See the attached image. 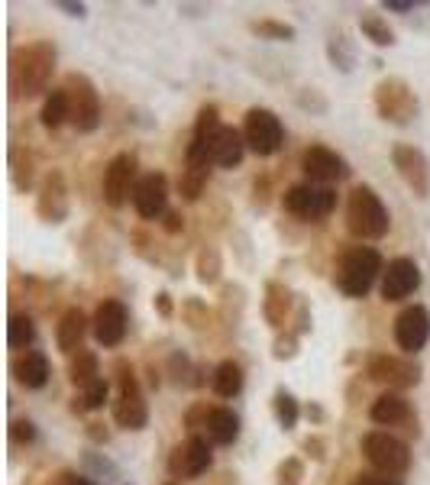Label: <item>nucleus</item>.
<instances>
[{"label": "nucleus", "instance_id": "obj_1", "mask_svg": "<svg viewBox=\"0 0 430 485\" xmlns=\"http://www.w3.org/2000/svg\"><path fill=\"white\" fill-rule=\"evenodd\" d=\"M55 65H59V52L49 39L17 46L10 52V91H13V97L33 101V97L49 91Z\"/></svg>", "mask_w": 430, "mask_h": 485}, {"label": "nucleus", "instance_id": "obj_2", "mask_svg": "<svg viewBox=\"0 0 430 485\" xmlns=\"http://www.w3.org/2000/svg\"><path fill=\"white\" fill-rule=\"evenodd\" d=\"M382 272H385V259H382L379 249L353 247L340 255L337 272H333V285H337L340 295L359 301L375 288V281H382Z\"/></svg>", "mask_w": 430, "mask_h": 485}, {"label": "nucleus", "instance_id": "obj_3", "mask_svg": "<svg viewBox=\"0 0 430 485\" xmlns=\"http://www.w3.org/2000/svg\"><path fill=\"white\" fill-rule=\"evenodd\" d=\"M346 230L356 239H382L392 230V213L372 185H356L346 195Z\"/></svg>", "mask_w": 430, "mask_h": 485}, {"label": "nucleus", "instance_id": "obj_4", "mask_svg": "<svg viewBox=\"0 0 430 485\" xmlns=\"http://www.w3.org/2000/svg\"><path fill=\"white\" fill-rule=\"evenodd\" d=\"M372 104H375V113L392 127H411L414 120L421 117V97L411 81L398 75L382 78L379 85L372 88Z\"/></svg>", "mask_w": 430, "mask_h": 485}, {"label": "nucleus", "instance_id": "obj_5", "mask_svg": "<svg viewBox=\"0 0 430 485\" xmlns=\"http://www.w3.org/2000/svg\"><path fill=\"white\" fill-rule=\"evenodd\" d=\"M359 450L369 460V466L382 476L401 479L411 469V447L401 437L388 434V431H369L359 440Z\"/></svg>", "mask_w": 430, "mask_h": 485}, {"label": "nucleus", "instance_id": "obj_6", "mask_svg": "<svg viewBox=\"0 0 430 485\" xmlns=\"http://www.w3.org/2000/svg\"><path fill=\"white\" fill-rule=\"evenodd\" d=\"M68 91V111H72V127H75V133H94V130L101 127V91H97V85H94L91 78L85 75V71H68L65 75V85H62Z\"/></svg>", "mask_w": 430, "mask_h": 485}, {"label": "nucleus", "instance_id": "obj_7", "mask_svg": "<svg viewBox=\"0 0 430 485\" xmlns=\"http://www.w3.org/2000/svg\"><path fill=\"white\" fill-rule=\"evenodd\" d=\"M366 379L375 385H385L388 392H408V389H417V385H421L424 369L414 356L372 353V356L366 359Z\"/></svg>", "mask_w": 430, "mask_h": 485}, {"label": "nucleus", "instance_id": "obj_8", "mask_svg": "<svg viewBox=\"0 0 430 485\" xmlns=\"http://www.w3.org/2000/svg\"><path fill=\"white\" fill-rule=\"evenodd\" d=\"M282 207H285V213H291L304 223H324L330 213L337 211V191L301 181V185H291L282 195Z\"/></svg>", "mask_w": 430, "mask_h": 485}, {"label": "nucleus", "instance_id": "obj_9", "mask_svg": "<svg viewBox=\"0 0 430 485\" xmlns=\"http://www.w3.org/2000/svg\"><path fill=\"white\" fill-rule=\"evenodd\" d=\"M243 139L246 149L259 159H269L285 146V127L282 117L269 107H249L243 117Z\"/></svg>", "mask_w": 430, "mask_h": 485}, {"label": "nucleus", "instance_id": "obj_10", "mask_svg": "<svg viewBox=\"0 0 430 485\" xmlns=\"http://www.w3.org/2000/svg\"><path fill=\"white\" fill-rule=\"evenodd\" d=\"M211 447H214V443L207 440V437H201V434L185 437L181 443H175V447H172V453H169V460H165L172 482H175V479H201L204 472L214 466Z\"/></svg>", "mask_w": 430, "mask_h": 485}, {"label": "nucleus", "instance_id": "obj_11", "mask_svg": "<svg viewBox=\"0 0 430 485\" xmlns=\"http://www.w3.org/2000/svg\"><path fill=\"white\" fill-rule=\"evenodd\" d=\"M36 213L39 221L49 223V227H59L68 221L72 213V188L62 169H49L39 181V191H36Z\"/></svg>", "mask_w": 430, "mask_h": 485}, {"label": "nucleus", "instance_id": "obj_12", "mask_svg": "<svg viewBox=\"0 0 430 485\" xmlns=\"http://www.w3.org/2000/svg\"><path fill=\"white\" fill-rule=\"evenodd\" d=\"M136 171H139V159H136V153H117L107 165H104L101 191H104L107 207L120 211V207L133 197V188H136V181H139Z\"/></svg>", "mask_w": 430, "mask_h": 485}, {"label": "nucleus", "instance_id": "obj_13", "mask_svg": "<svg viewBox=\"0 0 430 485\" xmlns=\"http://www.w3.org/2000/svg\"><path fill=\"white\" fill-rule=\"evenodd\" d=\"M301 171L308 175L311 185H324V188L353 175L350 162H346L337 149H330V146H321V143L308 146L301 153Z\"/></svg>", "mask_w": 430, "mask_h": 485}, {"label": "nucleus", "instance_id": "obj_14", "mask_svg": "<svg viewBox=\"0 0 430 485\" xmlns=\"http://www.w3.org/2000/svg\"><path fill=\"white\" fill-rule=\"evenodd\" d=\"M392 165H395L398 179L405 181L414 197H430V159L411 143L392 146Z\"/></svg>", "mask_w": 430, "mask_h": 485}, {"label": "nucleus", "instance_id": "obj_15", "mask_svg": "<svg viewBox=\"0 0 430 485\" xmlns=\"http://www.w3.org/2000/svg\"><path fill=\"white\" fill-rule=\"evenodd\" d=\"M127 330H130V311L127 305L120 298H104L97 305L91 317V333L94 340L101 343L104 349H117L120 343L127 340Z\"/></svg>", "mask_w": 430, "mask_h": 485}, {"label": "nucleus", "instance_id": "obj_16", "mask_svg": "<svg viewBox=\"0 0 430 485\" xmlns=\"http://www.w3.org/2000/svg\"><path fill=\"white\" fill-rule=\"evenodd\" d=\"M395 343L405 356H417L430 340V311L424 305H408L395 317Z\"/></svg>", "mask_w": 430, "mask_h": 485}, {"label": "nucleus", "instance_id": "obj_17", "mask_svg": "<svg viewBox=\"0 0 430 485\" xmlns=\"http://www.w3.org/2000/svg\"><path fill=\"white\" fill-rule=\"evenodd\" d=\"M211 171H214V159L211 153H207V146L188 143L185 169L178 175V195L185 197L188 205L201 201V195L207 191V181H211Z\"/></svg>", "mask_w": 430, "mask_h": 485}, {"label": "nucleus", "instance_id": "obj_18", "mask_svg": "<svg viewBox=\"0 0 430 485\" xmlns=\"http://www.w3.org/2000/svg\"><path fill=\"white\" fill-rule=\"evenodd\" d=\"M421 281H424L421 265L414 263V259H408V255H398V259H392V263L385 265V272H382V281H379V291L388 305H398V301L411 298L414 291L421 288Z\"/></svg>", "mask_w": 430, "mask_h": 485}, {"label": "nucleus", "instance_id": "obj_19", "mask_svg": "<svg viewBox=\"0 0 430 485\" xmlns=\"http://www.w3.org/2000/svg\"><path fill=\"white\" fill-rule=\"evenodd\" d=\"M130 201H133V211L143 221L165 217V211H169V179H165V171H146V175H139Z\"/></svg>", "mask_w": 430, "mask_h": 485}, {"label": "nucleus", "instance_id": "obj_20", "mask_svg": "<svg viewBox=\"0 0 430 485\" xmlns=\"http://www.w3.org/2000/svg\"><path fill=\"white\" fill-rule=\"evenodd\" d=\"M369 417L379 427H405L408 434H421L417 427V411L401 392H382L379 398L369 405Z\"/></svg>", "mask_w": 430, "mask_h": 485}, {"label": "nucleus", "instance_id": "obj_21", "mask_svg": "<svg viewBox=\"0 0 430 485\" xmlns=\"http://www.w3.org/2000/svg\"><path fill=\"white\" fill-rule=\"evenodd\" d=\"M295 305H298V295L288 288L285 281L269 279L262 285V317H266V323H269L275 333L285 330L288 323H291Z\"/></svg>", "mask_w": 430, "mask_h": 485}, {"label": "nucleus", "instance_id": "obj_22", "mask_svg": "<svg viewBox=\"0 0 430 485\" xmlns=\"http://www.w3.org/2000/svg\"><path fill=\"white\" fill-rule=\"evenodd\" d=\"M114 424L130 431V434H139L149 424V405H146L143 385L136 389H117V398H114Z\"/></svg>", "mask_w": 430, "mask_h": 485}, {"label": "nucleus", "instance_id": "obj_23", "mask_svg": "<svg viewBox=\"0 0 430 485\" xmlns=\"http://www.w3.org/2000/svg\"><path fill=\"white\" fill-rule=\"evenodd\" d=\"M207 153H211L214 165L217 169H240L246 159V139H243V130L237 127H223L207 139Z\"/></svg>", "mask_w": 430, "mask_h": 485}, {"label": "nucleus", "instance_id": "obj_24", "mask_svg": "<svg viewBox=\"0 0 430 485\" xmlns=\"http://www.w3.org/2000/svg\"><path fill=\"white\" fill-rule=\"evenodd\" d=\"M10 372H13L17 385H23L30 392H39V389H46L52 379V363L43 349H30V353H20V356L13 359Z\"/></svg>", "mask_w": 430, "mask_h": 485}, {"label": "nucleus", "instance_id": "obj_25", "mask_svg": "<svg viewBox=\"0 0 430 485\" xmlns=\"http://www.w3.org/2000/svg\"><path fill=\"white\" fill-rule=\"evenodd\" d=\"M201 437H207L214 447H233L240 440V414L227 405H211Z\"/></svg>", "mask_w": 430, "mask_h": 485}, {"label": "nucleus", "instance_id": "obj_26", "mask_svg": "<svg viewBox=\"0 0 430 485\" xmlns=\"http://www.w3.org/2000/svg\"><path fill=\"white\" fill-rule=\"evenodd\" d=\"M88 330H91V321H88L85 311L81 307H68L65 314L59 317V323H55V347L65 356H75L78 349H81V343H85Z\"/></svg>", "mask_w": 430, "mask_h": 485}, {"label": "nucleus", "instance_id": "obj_27", "mask_svg": "<svg viewBox=\"0 0 430 485\" xmlns=\"http://www.w3.org/2000/svg\"><path fill=\"white\" fill-rule=\"evenodd\" d=\"M10 181H13V188H17L20 195H30V191H39V162H36V155L26 149V146H10Z\"/></svg>", "mask_w": 430, "mask_h": 485}, {"label": "nucleus", "instance_id": "obj_28", "mask_svg": "<svg viewBox=\"0 0 430 485\" xmlns=\"http://www.w3.org/2000/svg\"><path fill=\"white\" fill-rule=\"evenodd\" d=\"M243 385H246V372L237 359H223V363L214 366L211 389L220 395V398H237V395L243 392Z\"/></svg>", "mask_w": 430, "mask_h": 485}, {"label": "nucleus", "instance_id": "obj_29", "mask_svg": "<svg viewBox=\"0 0 430 485\" xmlns=\"http://www.w3.org/2000/svg\"><path fill=\"white\" fill-rule=\"evenodd\" d=\"M272 417H275V424L291 434L301 421V401L295 398V392H288L285 385H279L275 392H272Z\"/></svg>", "mask_w": 430, "mask_h": 485}, {"label": "nucleus", "instance_id": "obj_30", "mask_svg": "<svg viewBox=\"0 0 430 485\" xmlns=\"http://www.w3.org/2000/svg\"><path fill=\"white\" fill-rule=\"evenodd\" d=\"M68 379H72V385H75L78 392L101 379V363H97V356H94L91 349H78L75 356L68 359Z\"/></svg>", "mask_w": 430, "mask_h": 485}, {"label": "nucleus", "instance_id": "obj_31", "mask_svg": "<svg viewBox=\"0 0 430 485\" xmlns=\"http://www.w3.org/2000/svg\"><path fill=\"white\" fill-rule=\"evenodd\" d=\"M39 337L36 330V321L33 314H26V311H17V314H10V323H7V347L10 349H20V353H30Z\"/></svg>", "mask_w": 430, "mask_h": 485}, {"label": "nucleus", "instance_id": "obj_32", "mask_svg": "<svg viewBox=\"0 0 430 485\" xmlns=\"http://www.w3.org/2000/svg\"><path fill=\"white\" fill-rule=\"evenodd\" d=\"M220 275H223V255H220L217 247H201L198 249V255H194V279L201 281V285H217Z\"/></svg>", "mask_w": 430, "mask_h": 485}, {"label": "nucleus", "instance_id": "obj_33", "mask_svg": "<svg viewBox=\"0 0 430 485\" xmlns=\"http://www.w3.org/2000/svg\"><path fill=\"white\" fill-rule=\"evenodd\" d=\"M68 120H72V111H68V91L65 88H52V91L46 94L43 111H39V123H43L46 130H59L62 123H68Z\"/></svg>", "mask_w": 430, "mask_h": 485}, {"label": "nucleus", "instance_id": "obj_34", "mask_svg": "<svg viewBox=\"0 0 430 485\" xmlns=\"http://www.w3.org/2000/svg\"><path fill=\"white\" fill-rule=\"evenodd\" d=\"M327 59L340 75H350V71L356 69V49H353V43H350V36H346L343 29L327 39Z\"/></svg>", "mask_w": 430, "mask_h": 485}, {"label": "nucleus", "instance_id": "obj_35", "mask_svg": "<svg viewBox=\"0 0 430 485\" xmlns=\"http://www.w3.org/2000/svg\"><path fill=\"white\" fill-rule=\"evenodd\" d=\"M249 33L256 36V39H266V43H295L298 29L291 23H285V20H249Z\"/></svg>", "mask_w": 430, "mask_h": 485}, {"label": "nucleus", "instance_id": "obj_36", "mask_svg": "<svg viewBox=\"0 0 430 485\" xmlns=\"http://www.w3.org/2000/svg\"><path fill=\"white\" fill-rule=\"evenodd\" d=\"M359 33H363L372 46H379V49H392V46L398 43L395 29H392L388 20L379 17V13H366V17L359 20Z\"/></svg>", "mask_w": 430, "mask_h": 485}, {"label": "nucleus", "instance_id": "obj_37", "mask_svg": "<svg viewBox=\"0 0 430 485\" xmlns=\"http://www.w3.org/2000/svg\"><path fill=\"white\" fill-rule=\"evenodd\" d=\"M181 323H185L188 330H194V333L211 330L214 311L207 307V301H201V298H185V301H181Z\"/></svg>", "mask_w": 430, "mask_h": 485}, {"label": "nucleus", "instance_id": "obj_38", "mask_svg": "<svg viewBox=\"0 0 430 485\" xmlns=\"http://www.w3.org/2000/svg\"><path fill=\"white\" fill-rule=\"evenodd\" d=\"M220 127H223V123H220V107H217V104H201V111H198V117H194L191 143L207 146V139H211Z\"/></svg>", "mask_w": 430, "mask_h": 485}, {"label": "nucleus", "instance_id": "obj_39", "mask_svg": "<svg viewBox=\"0 0 430 485\" xmlns=\"http://www.w3.org/2000/svg\"><path fill=\"white\" fill-rule=\"evenodd\" d=\"M194 363L191 359H188V353L185 349H175V353H172L169 356V366H165V375H169L172 379V385H178V389H181V385H194Z\"/></svg>", "mask_w": 430, "mask_h": 485}, {"label": "nucleus", "instance_id": "obj_40", "mask_svg": "<svg viewBox=\"0 0 430 485\" xmlns=\"http://www.w3.org/2000/svg\"><path fill=\"white\" fill-rule=\"evenodd\" d=\"M298 349H301V337H298L291 327L275 333V340H272V359H279V363H288V359L298 356Z\"/></svg>", "mask_w": 430, "mask_h": 485}, {"label": "nucleus", "instance_id": "obj_41", "mask_svg": "<svg viewBox=\"0 0 430 485\" xmlns=\"http://www.w3.org/2000/svg\"><path fill=\"white\" fill-rule=\"evenodd\" d=\"M304 479H308V469L301 456H285L275 466V485H304Z\"/></svg>", "mask_w": 430, "mask_h": 485}, {"label": "nucleus", "instance_id": "obj_42", "mask_svg": "<svg viewBox=\"0 0 430 485\" xmlns=\"http://www.w3.org/2000/svg\"><path fill=\"white\" fill-rule=\"evenodd\" d=\"M243 288L240 285H223V295H220V317L230 323V327H237L240 317L233 314V307H237L240 314H243Z\"/></svg>", "mask_w": 430, "mask_h": 485}, {"label": "nucleus", "instance_id": "obj_43", "mask_svg": "<svg viewBox=\"0 0 430 485\" xmlns=\"http://www.w3.org/2000/svg\"><path fill=\"white\" fill-rule=\"evenodd\" d=\"M107 398H110V382L104 379V375L94 385H88V389H81V392H78V401H81V408H85V411L104 408V405H107Z\"/></svg>", "mask_w": 430, "mask_h": 485}, {"label": "nucleus", "instance_id": "obj_44", "mask_svg": "<svg viewBox=\"0 0 430 485\" xmlns=\"http://www.w3.org/2000/svg\"><path fill=\"white\" fill-rule=\"evenodd\" d=\"M7 434H10V443H13V447H33L39 431H36V424L30 417H13L7 427Z\"/></svg>", "mask_w": 430, "mask_h": 485}, {"label": "nucleus", "instance_id": "obj_45", "mask_svg": "<svg viewBox=\"0 0 430 485\" xmlns=\"http://www.w3.org/2000/svg\"><path fill=\"white\" fill-rule=\"evenodd\" d=\"M288 327H291V330H295L298 337H304V333H311L314 317H311V305H308V298H304V295H298L295 314H291V323H288Z\"/></svg>", "mask_w": 430, "mask_h": 485}, {"label": "nucleus", "instance_id": "obj_46", "mask_svg": "<svg viewBox=\"0 0 430 485\" xmlns=\"http://www.w3.org/2000/svg\"><path fill=\"white\" fill-rule=\"evenodd\" d=\"M298 107H304V111H311V113H327V97H324L317 88H301L298 91Z\"/></svg>", "mask_w": 430, "mask_h": 485}, {"label": "nucleus", "instance_id": "obj_47", "mask_svg": "<svg viewBox=\"0 0 430 485\" xmlns=\"http://www.w3.org/2000/svg\"><path fill=\"white\" fill-rule=\"evenodd\" d=\"M207 411H211V405H207V401H198V405H191V408L185 411V431H188V437L201 434L204 421H207Z\"/></svg>", "mask_w": 430, "mask_h": 485}, {"label": "nucleus", "instance_id": "obj_48", "mask_svg": "<svg viewBox=\"0 0 430 485\" xmlns=\"http://www.w3.org/2000/svg\"><path fill=\"white\" fill-rule=\"evenodd\" d=\"M301 450L308 453V456H311L314 463H324V460H327V440H324V437H317V434L304 437Z\"/></svg>", "mask_w": 430, "mask_h": 485}, {"label": "nucleus", "instance_id": "obj_49", "mask_svg": "<svg viewBox=\"0 0 430 485\" xmlns=\"http://www.w3.org/2000/svg\"><path fill=\"white\" fill-rule=\"evenodd\" d=\"M269 175H259V179H253V207L256 211H266L269 207Z\"/></svg>", "mask_w": 430, "mask_h": 485}, {"label": "nucleus", "instance_id": "obj_50", "mask_svg": "<svg viewBox=\"0 0 430 485\" xmlns=\"http://www.w3.org/2000/svg\"><path fill=\"white\" fill-rule=\"evenodd\" d=\"M152 307H156V314H159L162 321H172V317H175V301H172L169 291H156Z\"/></svg>", "mask_w": 430, "mask_h": 485}, {"label": "nucleus", "instance_id": "obj_51", "mask_svg": "<svg viewBox=\"0 0 430 485\" xmlns=\"http://www.w3.org/2000/svg\"><path fill=\"white\" fill-rule=\"evenodd\" d=\"M162 230L169 233V237H178V233L185 230V213L181 211H165V217H162Z\"/></svg>", "mask_w": 430, "mask_h": 485}, {"label": "nucleus", "instance_id": "obj_52", "mask_svg": "<svg viewBox=\"0 0 430 485\" xmlns=\"http://www.w3.org/2000/svg\"><path fill=\"white\" fill-rule=\"evenodd\" d=\"M353 485H405V482L395 476H382V472H359L353 479Z\"/></svg>", "mask_w": 430, "mask_h": 485}, {"label": "nucleus", "instance_id": "obj_53", "mask_svg": "<svg viewBox=\"0 0 430 485\" xmlns=\"http://www.w3.org/2000/svg\"><path fill=\"white\" fill-rule=\"evenodd\" d=\"M55 485H97L91 476L85 472H75V469H62L59 476H55Z\"/></svg>", "mask_w": 430, "mask_h": 485}, {"label": "nucleus", "instance_id": "obj_54", "mask_svg": "<svg viewBox=\"0 0 430 485\" xmlns=\"http://www.w3.org/2000/svg\"><path fill=\"white\" fill-rule=\"evenodd\" d=\"M417 7H421L417 0H382V10H388V13H401V17H405V13H414Z\"/></svg>", "mask_w": 430, "mask_h": 485}, {"label": "nucleus", "instance_id": "obj_55", "mask_svg": "<svg viewBox=\"0 0 430 485\" xmlns=\"http://www.w3.org/2000/svg\"><path fill=\"white\" fill-rule=\"evenodd\" d=\"M85 463L94 469V472H101L104 479L117 476V469H114V463H107V460H97V453H85Z\"/></svg>", "mask_w": 430, "mask_h": 485}, {"label": "nucleus", "instance_id": "obj_56", "mask_svg": "<svg viewBox=\"0 0 430 485\" xmlns=\"http://www.w3.org/2000/svg\"><path fill=\"white\" fill-rule=\"evenodd\" d=\"M55 7L65 10L68 17H78V20H81V17H85V13H88L85 4H75V0H55Z\"/></svg>", "mask_w": 430, "mask_h": 485}, {"label": "nucleus", "instance_id": "obj_57", "mask_svg": "<svg viewBox=\"0 0 430 485\" xmlns=\"http://www.w3.org/2000/svg\"><path fill=\"white\" fill-rule=\"evenodd\" d=\"M88 437H91L94 443H107V427L104 424H97V421H91V424H88Z\"/></svg>", "mask_w": 430, "mask_h": 485}, {"label": "nucleus", "instance_id": "obj_58", "mask_svg": "<svg viewBox=\"0 0 430 485\" xmlns=\"http://www.w3.org/2000/svg\"><path fill=\"white\" fill-rule=\"evenodd\" d=\"M304 414H308V421H314V424H321V421H324V408L317 405V401H308Z\"/></svg>", "mask_w": 430, "mask_h": 485}, {"label": "nucleus", "instance_id": "obj_59", "mask_svg": "<svg viewBox=\"0 0 430 485\" xmlns=\"http://www.w3.org/2000/svg\"><path fill=\"white\" fill-rule=\"evenodd\" d=\"M162 485H181V482H162Z\"/></svg>", "mask_w": 430, "mask_h": 485}, {"label": "nucleus", "instance_id": "obj_60", "mask_svg": "<svg viewBox=\"0 0 430 485\" xmlns=\"http://www.w3.org/2000/svg\"><path fill=\"white\" fill-rule=\"evenodd\" d=\"M123 485H133V482H123Z\"/></svg>", "mask_w": 430, "mask_h": 485}]
</instances>
